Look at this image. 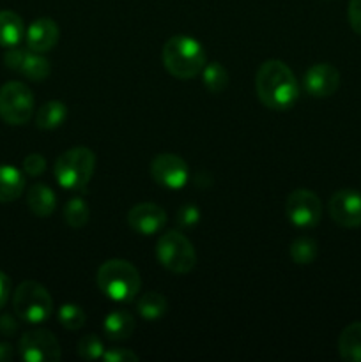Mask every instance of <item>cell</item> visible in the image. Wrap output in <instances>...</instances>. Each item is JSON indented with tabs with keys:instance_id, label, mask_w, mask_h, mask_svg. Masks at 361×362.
Segmentation results:
<instances>
[{
	"instance_id": "d6a6232c",
	"label": "cell",
	"mask_w": 361,
	"mask_h": 362,
	"mask_svg": "<svg viewBox=\"0 0 361 362\" xmlns=\"http://www.w3.org/2000/svg\"><path fill=\"white\" fill-rule=\"evenodd\" d=\"M9 296H11V279L7 278V274H4V272L0 271V310L6 306Z\"/></svg>"
},
{
	"instance_id": "277c9868",
	"label": "cell",
	"mask_w": 361,
	"mask_h": 362,
	"mask_svg": "<svg viewBox=\"0 0 361 362\" xmlns=\"http://www.w3.org/2000/svg\"><path fill=\"white\" fill-rule=\"evenodd\" d=\"M96 170V156L87 147H73L59 156L53 166L55 179L64 189L81 191L91 182Z\"/></svg>"
},
{
	"instance_id": "8992f818",
	"label": "cell",
	"mask_w": 361,
	"mask_h": 362,
	"mask_svg": "<svg viewBox=\"0 0 361 362\" xmlns=\"http://www.w3.org/2000/svg\"><path fill=\"white\" fill-rule=\"evenodd\" d=\"M159 264L173 274H188L197 265V253L190 240L176 230H168L156 244Z\"/></svg>"
},
{
	"instance_id": "30bf717a",
	"label": "cell",
	"mask_w": 361,
	"mask_h": 362,
	"mask_svg": "<svg viewBox=\"0 0 361 362\" xmlns=\"http://www.w3.org/2000/svg\"><path fill=\"white\" fill-rule=\"evenodd\" d=\"M151 175L156 184L166 189H180L190 180V168L183 158L170 152L158 154L151 161Z\"/></svg>"
},
{
	"instance_id": "4dcf8cb0",
	"label": "cell",
	"mask_w": 361,
	"mask_h": 362,
	"mask_svg": "<svg viewBox=\"0 0 361 362\" xmlns=\"http://www.w3.org/2000/svg\"><path fill=\"white\" fill-rule=\"evenodd\" d=\"M198 218H200V214H198V209L195 205H186L179 211V223H183L184 226L197 225Z\"/></svg>"
},
{
	"instance_id": "5bb4252c",
	"label": "cell",
	"mask_w": 361,
	"mask_h": 362,
	"mask_svg": "<svg viewBox=\"0 0 361 362\" xmlns=\"http://www.w3.org/2000/svg\"><path fill=\"white\" fill-rule=\"evenodd\" d=\"M127 225L140 235H154L166 225V212L151 202L138 204L127 212Z\"/></svg>"
},
{
	"instance_id": "e0dca14e",
	"label": "cell",
	"mask_w": 361,
	"mask_h": 362,
	"mask_svg": "<svg viewBox=\"0 0 361 362\" xmlns=\"http://www.w3.org/2000/svg\"><path fill=\"white\" fill-rule=\"evenodd\" d=\"M25 37L23 20L14 11H0V46L13 48Z\"/></svg>"
},
{
	"instance_id": "52a82bcc",
	"label": "cell",
	"mask_w": 361,
	"mask_h": 362,
	"mask_svg": "<svg viewBox=\"0 0 361 362\" xmlns=\"http://www.w3.org/2000/svg\"><path fill=\"white\" fill-rule=\"evenodd\" d=\"M34 113V95L21 81H9L0 87V119L9 126H23Z\"/></svg>"
},
{
	"instance_id": "2e32d148",
	"label": "cell",
	"mask_w": 361,
	"mask_h": 362,
	"mask_svg": "<svg viewBox=\"0 0 361 362\" xmlns=\"http://www.w3.org/2000/svg\"><path fill=\"white\" fill-rule=\"evenodd\" d=\"M25 191V177L11 165H0V204L18 200Z\"/></svg>"
},
{
	"instance_id": "4316f807",
	"label": "cell",
	"mask_w": 361,
	"mask_h": 362,
	"mask_svg": "<svg viewBox=\"0 0 361 362\" xmlns=\"http://www.w3.org/2000/svg\"><path fill=\"white\" fill-rule=\"evenodd\" d=\"M78 356L85 361H96L103 359V354H105V346L103 341L96 334H87L78 341Z\"/></svg>"
},
{
	"instance_id": "ac0fdd59",
	"label": "cell",
	"mask_w": 361,
	"mask_h": 362,
	"mask_svg": "<svg viewBox=\"0 0 361 362\" xmlns=\"http://www.w3.org/2000/svg\"><path fill=\"white\" fill-rule=\"evenodd\" d=\"M27 205L32 214L48 218L57 207L55 193L46 184H34L27 193Z\"/></svg>"
},
{
	"instance_id": "9a60e30c",
	"label": "cell",
	"mask_w": 361,
	"mask_h": 362,
	"mask_svg": "<svg viewBox=\"0 0 361 362\" xmlns=\"http://www.w3.org/2000/svg\"><path fill=\"white\" fill-rule=\"evenodd\" d=\"M59 27L50 18H39V20L32 21L28 28L25 30V41H27V48L32 52L46 53L59 42Z\"/></svg>"
},
{
	"instance_id": "d6986e66",
	"label": "cell",
	"mask_w": 361,
	"mask_h": 362,
	"mask_svg": "<svg viewBox=\"0 0 361 362\" xmlns=\"http://www.w3.org/2000/svg\"><path fill=\"white\" fill-rule=\"evenodd\" d=\"M103 329L112 341H122L133 334L134 318L126 310H115L106 315Z\"/></svg>"
},
{
	"instance_id": "484cf974",
	"label": "cell",
	"mask_w": 361,
	"mask_h": 362,
	"mask_svg": "<svg viewBox=\"0 0 361 362\" xmlns=\"http://www.w3.org/2000/svg\"><path fill=\"white\" fill-rule=\"evenodd\" d=\"M57 317H59L60 325L67 331H78L85 325V311L78 304H62Z\"/></svg>"
},
{
	"instance_id": "7a4b0ae2",
	"label": "cell",
	"mask_w": 361,
	"mask_h": 362,
	"mask_svg": "<svg viewBox=\"0 0 361 362\" xmlns=\"http://www.w3.org/2000/svg\"><path fill=\"white\" fill-rule=\"evenodd\" d=\"M163 66L179 80H190L202 73L205 62V49L197 39L190 35H173L163 46Z\"/></svg>"
},
{
	"instance_id": "44dd1931",
	"label": "cell",
	"mask_w": 361,
	"mask_h": 362,
	"mask_svg": "<svg viewBox=\"0 0 361 362\" xmlns=\"http://www.w3.org/2000/svg\"><path fill=\"white\" fill-rule=\"evenodd\" d=\"M67 119V106L62 101H48L35 113V126L39 129H57Z\"/></svg>"
},
{
	"instance_id": "603a6c76",
	"label": "cell",
	"mask_w": 361,
	"mask_h": 362,
	"mask_svg": "<svg viewBox=\"0 0 361 362\" xmlns=\"http://www.w3.org/2000/svg\"><path fill=\"white\" fill-rule=\"evenodd\" d=\"M202 80L209 92L219 94L229 87V71L219 62H209L202 69Z\"/></svg>"
},
{
	"instance_id": "83f0119b",
	"label": "cell",
	"mask_w": 361,
	"mask_h": 362,
	"mask_svg": "<svg viewBox=\"0 0 361 362\" xmlns=\"http://www.w3.org/2000/svg\"><path fill=\"white\" fill-rule=\"evenodd\" d=\"M23 170L27 175L30 177H39L45 173L46 170V159L42 158L41 154H28L27 158L23 159Z\"/></svg>"
},
{
	"instance_id": "3957f363",
	"label": "cell",
	"mask_w": 361,
	"mask_h": 362,
	"mask_svg": "<svg viewBox=\"0 0 361 362\" xmlns=\"http://www.w3.org/2000/svg\"><path fill=\"white\" fill-rule=\"evenodd\" d=\"M99 290L115 303H130L140 292V272L131 262L112 258L101 264L96 274Z\"/></svg>"
},
{
	"instance_id": "4fadbf2b",
	"label": "cell",
	"mask_w": 361,
	"mask_h": 362,
	"mask_svg": "<svg viewBox=\"0 0 361 362\" xmlns=\"http://www.w3.org/2000/svg\"><path fill=\"white\" fill-rule=\"evenodd\" d=\"M304 90L314 98H329L340 87V73L331 64H314L304 73Z\"/></svg>"
},
{
	"instance_id": "f1b7e54d",
	"label": "cell",
	"mask_w": 361,
	"mask_h": 362,
	"mask_svg": "<svg viewBox=\"0 0 361 362\" xmlns=\"http://www.w3.org/2000/svg\"><path fill=\"white\" fill-rule=\"evenodd\" d=\"M103 361L105 362H138V356L134 352H131L130 349L113 346V349L105 350V354H103Z\"/></svg>"
},
{
	"instance_id": "f546056e",
	"label": "cell",
	"mask_w": 361,
	"mask_h": 362,
	"mask_svg": "<svg viewBox=\"0 0 361 362\" xmlns=\"http://www.w3.org/2000/svg\"><path fill=\"white\" fill-rule=\"evenodd\" d=\"M347 16H349V23L353 30L361 35V0H350Z\"/></svg>"
},
{
	"instance_id": "9c48e42d",
	"label": "cell",
	"mask_w": 361,
	"mask_h": 362,
	"mask_svg": "<svg viewBox=\"0 0 361 362\" xmlns=\"http://www.w3.org/2000/svg\"><path fill=\"white\" fill-rule=\"evenodd\" d=\"M289 221L297 228H314L322 218V204L310 189H296L289 194L285 204Z\"/></svg>"
},
{
	"instance_id": "1f68e13d",
	"label": "cell",
	"mask_w": 361,
	"mask_h": 362,
	"mask_svg": "<svg viewBox=\"0 0 361 362\" xmlns=\"http://www.w3.org/2000/svg\"><path fill=\"white\" fill-rule=\"evenodd\" d=\"M20 329V324L11 315H0V336H14Z\"/></svg>"
},
{
	"instance_id": "ffe728a7",
	"label": "cell",
	"mask_w": 361,
	"mask_h": 362,
	"mask_svg": "<svg viewBox=\"0 0 361 362\" xmlns=\"http://www.w3.org/2000/svg\"><path fill=\"white\" fill-rule=\"evenodd\" d=\"M338 352L343 361L361 362V322L349 324L340 332Z\"/></svg>"
},
{
	"instance_id": "836d02e7",
	"label": "cell",
	"mask_w": 361,
	"mask_h": 362,
	"mask_svg": "<svg viewBox=\"0 0 361 362\" xmlns=\"http://www.w3.org/2000/svg\"><path fill=\"white\" fill-rule=\"evenodd\" d=\"M14 357V350L9 343H0V362H9Z\"/></svg>"
},
{
	"instance_id": "7402d4cb",
	"label": "cell",
	"mask_w": 361,
	"mask_h": 362,
	"mask_svg": "<svg viewBox=\"0 0 361 362\" xmlns=\"http://www.w3.org/2000/svg\"><path fill=\"white\" fill-rule=\"evenodd\" d=\"M137 310L145 322H156L166 313L168 303H166V297L159 292H147L138 299Z\"/></svg>"
},
{
	"instance_id": "8fae6325",
	"label": "cell",
	"mask_w": 361,
	"mask_h": 362,
	"mask_svg": "<svg viewBox=\"0 0 361 362\" xmlns=\"http://www.w3.org/2000/svg\"><path fill=\"white\" fill-rule=\"evenodd\" d=\"M4 62L9 69L16 71V73L23 74L25 78L32 81H42L50 76L52 73V66L48 60L42 57V53L32 52V49L23 48H9L4 55Z\"/></svg>"
},
{
	"instance_id": "ba28073f",
	"label": "cell",
	"mask_w": 361,
	"mask_h": 362,
	"mask_svg": "<svg viewBox=\"0 0 361 362\" xmlns=\"http://www.w3.org/2000/svg\"><path fill=\"white\" fill-rule=\"evenodd\" d=\"M18 352L27 362H59L62 357L59 339L46 329L25 332L20 338Z\"/></svg>"
},
{
	"instance_id": "7c38bea8",
	"label": "cell",
	"mask_w": 361,
	"mask_h": 362,
	"mask_svg": "<svg viewBox=\"0 0 361 362\" xmlns=\"http://www.w3.org/2000/svg\"><path fill=\"white\" fill-rule=\"evenodd\" d=\"M329 216L343 228L361 226V193L356 189H340L329 200Z\"/></svg>"
},
{
	"instance_id": "cb8c5ba5",
	"label": "cell",
	"mask_w": 361,
	"mask_h": 362,
	"mask_svg": "<svg viewBox=\"0 0 361 362\" xmlns=\"http://www.w3.org/2000/svg\"><path fill=\"white\" fill-rule=\"evenodd\" d=\"M91 211H88L87 202L81 198H71L64 207V219L71 228H81L88 223Z\"/></svg>"
},
{
	"instance_id": "6da1fadb",
	"label": "cell",
	"mask_w": 361,
	"mask_h": 362,
	"mask_svg": "<svg viewBox=\"0 0 361 362\" xmlns=\"http://www.w3.org/2000/svg\"><path fill=\"white\" fill-rule=\"evenodd\" d=\"M255 88L262 105L276 112L292 108L299 98L296 76L282 60H268L258 67Z\"/></svg>"
},
{
	"instance_id": "d4e9b609",
	"label": "cell",
	"mask_w": 361,
	"mask_h": 362,
	"mask_svg": "<svg viewBox=\"0 0 361 362\" xmlns=\"http://www.w3.org/2000/svg\"><path fill=\"white\" fill-rule=\"evenodd\" d=\"M317 243L310 237H297L290 244V258L297 265H310L317 258Z\"/></svg>"
},
{
	"instance_id": "5b68a950",
	"label": "cell",
	"mask_w": 361,
	"mask_h": 362,
	"mask_svg": "<svg viewBox=\"0 0 361 362\" xmlns=\"http://www.w3.org/2000/svg\"><path fill=\"white\" fill-rule=\"evenodd\" d=\"M14 313L27 324H42L53 313V299L38 281H23L13 296Z\"/></svg>"
}]
</instances>
